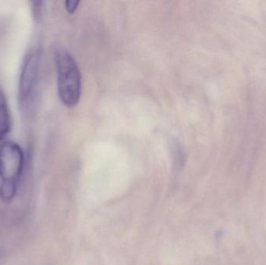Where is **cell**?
<instances>
[{
	"instance_id": "1",
	"label": "cell",
	"mask_w": 266,
	"mask_h": 265,
	"mask_svg": "<svg viewBox=\"0 0 266 265\" xmlns=\"http://www.w3.org/2000/svg\"><path fill=\"white\" fill-rule=\"evenodd\" d=\"M55 62L60 100L67 107H74L81 98L82 89L81 73L77 61L68 50L61 48L55 51Z\"/></svg>"
},
{
	"instance_id": "2",
	"label": "cell",
	"mask_w": 266,
	"mask_h": 265,
	"mask_svg": "<svg viewBox=\"0 0 266 265\" xmlns=\"http://www.w3.org/2000/svg\"><path fill=\"white\" fill-rule=\"evenodd\" d=\"M24 165V155L17 143L6 142L0 146V177L3 182H17Z\"/></svg>"
},
{
	"instance_id": "3",
	"label": "cell",
	"mask_w": 266,
	"mask_h": 265,
	"mask_svg": "<svg viewBox=\"0 0 266 265\" xmlns=\"http://www.w3.org/2000/svg\"><path fill=\"white\" fill-rule=\"evenodd\" d=\"M41 54L38 51L31 53L24 62L19 85V99L27 102L38 83Z\"/></svg>"
},
{
	"instance_id": "4",
	"label": "cell",
	"mask_w": 266,
	"mask_h": 265,
	"mask_svg": "<svg viewBox=\"0 0 266 265\" xmlns=\"http://www.w3.org/2000/svg\"><path fill=\"white\" fill-rule=\"evenodd\" d=\"M11 116L7 99L4 93L0 90V142H2L11 131Z\"/></svg>"
},
{
	"instance_id": "5",
	"label": "cell",
	"mask_w": 266,
	"mask_h": 265,
	"mask_svg": "<svg viewBox=\"0 0 266 265\" xmlns=\"http://www.w3.org/2000/svg\"><path fill=\"white\" fill-rule=\"evenodd\" d=\"M17 191V182H3L0 186V198L4 203H10L15 197Z\"/></svg>"
},
{
	"instance_id": "6",
	"label": "cell",
	"mask_w": 266,
	"mask_h": 265,
	"mask_svg": "<svg viewBox=\"0 0 266 265\" xmlns=\"http://www.w3.org/2000/svg\"><path fill=\"white\" fill-rule=\"evenodd\" d=\"M80 1L79 0H67L65 1V7L70 14H74L78 7Z\"/></svg>"
}]
</instances>
